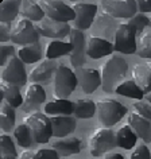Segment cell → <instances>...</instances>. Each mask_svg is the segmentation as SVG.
I'll list each match as a JSON object with an SVG mask.
<instances>
[{"mask_svg":"<svg viewBox=\"0 0 151 159\" xmlns=\"http://www.w3.org/2000/svg\"><path fill=\"white\" fill-rule=\"evenodd\" d=\"M127 62L126 59L117 55H112L107 59L101 66V86L107 93H112L120 85V81L127 74Z\"/></svg>","mask_w":151,"mask_h":159,"instance_id":"6da1fadb","label":"cell"},{"mask_svg":"<svg viewBox=\"0 0 151 159\" xmlns=\"http://www.w3.org/2000/svg\"><path fill=\"white\" fill-rule=\"evenodd\" d=\"M25 124L29 127L33 135L34 143H47L53 136L51 120L46 113L42 112H31L25 117Z\"/></svg>","mask_w":151,"mask_h":159,"instance_id":"7a4b0ae2","label":"cell"},{"mask_svg":"<svg viewBox=\"0 0 151 159\" xmlns=\"http://www.w3.org/2000/svg\"><path fill=\"white\" fill-rule=\"evenodd\" d=\"M96 111L97 116L103 124L107 128L115 125L123 119V116L127 113V108L121 102H119L112 98H101L96 102Z\"/></svg>","mask_w":151,"mask_h":159,"instance_id":"3957f363","label":"cell"},{"mask_svg":"<svg viewBox=\"0 0 151 159\" xmlns=\"http://www.w3.org/2000/svg\"><path fill=\"white\" fill-rule=\"evenodd\" d=\"M117 146L116 132L111 128H97L89 138V152L92 157H101Z\"/></svg>","mask_w":151,"mask_h":159,"instance_id":"277c9868","label":"cell"},{"mask_svg":"<svg viewBox=\"0 0 151 159\" xmlns=\"http://www.w3.org/2000/svg\"><path fill=\"white\" fill-rule=\"evenodd\" d=\"M77 75L63 63L58 65L54 74V94L57 98H66L77 86Z\"/></svg>","mask_w":151,"mask_h":159,"instance_id":"5b68a950","label":"cell"},{"mask_svg":"<svg viewBox=\"0 0 151 159\" xmlns=\"http://www.w3.org/2000/svg\"><path fill=\"white\" fill-rule=\"evenodd\" d=\"M136 31L132 26L127 23H120L115 33L113 38V50L123 54H135L138 50V45L135 41Z\"/></svg>","mask_w":151,"mask_h":159,"instance_id":"8992f818","label":"cell"},{"mask_svg":"<svg viewBox=\"0 0 151 159\" xmlns=\"http://www.w3.org/2000/svg\"><path fill=\"white\" fill-rule=\"evenodd\" d=\"M2 80L4 84L14 85L21 88L26 84L27 81V74L23 66V62L18 55H14L11 59L7 61V63L2 69Z\"/></svg>","mask_w":151,"mask_h":159,"instance_id":"52a82bcc","label":"cell"},{"mask_svg":"<svg viewBox=\"0 0 151 159\" xmlns=\"http://www.w3.org/2000/svg\"><path fill=\"white\" fill-rule=\"evenodd\" d=\"M39 39V33L30 20L25 18L18 19L16 25L12 27V33H11V41L16 45H33L37 43Z\"/></svg>","mask_w":151,"mask_h":159,"instance_id":"ba28073f","label":"cell"},{"mask_svg":"<svg viewBox=\"0 0 151 159\" xmlns=\"http://www.w3.org/2000/svg\"><path fill=\"white\" fill-rule=\"evenodd\" d=\"M101 7L105 14L112 18L130 19L138 14V3L136 0H104L101 2Z\"/></svg>","mask_w":151,"mask_h":159,"instance_id":"9c48e42d","label":"cell"},{"mask_svg":"<svg viewBox=\"0 0 151 159\" xmlns=\"http://www.w3.org/2000/svg\"><path fill=\"white\" fill-rule=\"evenodd\" d=\"M39 6L45 11V15L51 20L67 23V22H74L76 14L73 7L65 4L62 2H51V0H46V2H39Z\"/></svg>","mask_w":151,"mask_h":159,"instance_id":"30bf717a","label":"cell"},{"mask_svg":"<svg viewBox=\"0 0 151 159\" xmlns=\"http://www.w3.org/2000/svg\"><path fill=\"white\" fill-rule=\"evenodd\" d=\"M76 19H74V29L86 30L92 26L94 18L97 16V6L92 3H76L73 6Z\"/></svg>","mask_w":151,"mask_h":159,"instance_id":"8fae6325","label":"cell"},{"mask_svg":"<svg viewBox=\"0 0 151 159\" xmlns=\"http://www.w3.org/2000/svg\"><path fill=\"white\" fill-rule=\"evenodd\" d=\"M35 27H37V31L39 33V35L46 38H55V39L65 38L67 35H70V31H71L67 23L55 22L49 18H45L43 20L37 23Z\"/></svg>","mask_w":151,"mask_h":159,"instance_id":"7c38bea8","label":"cell"},{"mask_svg":"<svg viewBox=\"0 0 151 159\" xmlns=\"http://www.w3.org/2000/svg\"><path fill=\"white\" fill-rule=\"evenodd\" d=\"M70 45H71V53H70V63L74 67H81L85 63V37L82 31L73 29L70 31Z\"/></svg>","mask_w":151,"mask_h":159,"instance_id":"4fadbf2b","label":"cell"},{"mask_svg":"<svg viewBox=\"0 0 151 159\" xmlns=\"http://www.w3.org/2000/svg\"><path fill=\"white\" fill-rule=\"evenodd\" d=\"M58 65H55L53 59H43L41 63H38L33 70L30 71L29 78L31 84H46L51 78L54 77L55 70H57Z\"/></svg>","mask_w":151,"mask_h":159,"instance_id":"5bb4252c","label":"cell"},{"mask_svg":"<svg viewBox=\"0 0 151 159\" xmlns=\"http://www.w3.org/2000/svg\"><path fill=\"white\" fill-rule=\"evenodd\" d=\"M46 100V92L39 84H30L26 89L25 100H23L22 109L25 112H31L41 107Z\"/></svg>","mask_w":151,"mask_h":159,"instance_id":"9a60e30c","label":"cell"},{"mask_svg":"<svg viewBox=\"0 0 151 159\" xmlns=\"http://www.w3.org/2000/svg\"><path fill=\"white\" fill-rule=\"evenodd\" d=\"M113 51V43L107 41L105 38L92 35L86 42V55L92 59H100L105 55H111Z\"/></svg>","mask_w":151,"mask_h":159,"instance_id":"2e32d148","label":"cell"},{"mask_svg":"<svg viewBox=\"0 0 151 159\" xmlns=\"http://www.w3.org/2000/svg\"><path fill=\"white\" fill-rule=\"evenodd\" d=\"M134 81L139 88L143 90V93L151 92V61L138 62L132 69Z\"/></svg>","mask_w":151,"mask_h":159,"instance_id":"e0dca14e","label":"cell"},{"mask_svg":"<svg viewBox=\"0 0 151 159\" xmlns=\"http://www.w3.org/2000/svg\"><path fill=\"white\" fill-rule=\"evenodd\" d=\"M128 125L144 143L151 142V120L138 112H131L128 115Z\"/></svg>","mask_w":151,"mask_h":159,"instance_id":"ac0fdd59","label":"cell"},{"mask_svg":"<svg viewBox=\"0 0 151 159\" xmlns=\"http://www.w3.org/2000/svg\"><path fill=\"white\" fill-rule=\"evenodd\" d=\"M51 120V128H53V136L55 138H65L71 134L77 127L74 117L71 116H53Z\"/></svg>","mask_w":151,"mask_h":159,"instance_id":"d6986e66","label":"cell"},{"mask_svg":"<svg viewBox=\"0 0 151 159\" xmlns=\"http://www.w3.org/2000/svg\"><path fill=\"white\" fill-rule=\"evenodd\" d=\"M101 85V74L96 69H81L80 86L85 94H90Z\"/></svg>","mask_w":151,"mask_h":159,"instance_id":"ffe728a7","label":"cell"},{"mask_svg":"<svg viewBox=\"0 0 151 159\" xmlns=\"http://www.w3.org/2000/svg\"><path fill=\"white\" fill-rule=\"evenodd\" d=\"M51 148H54L62 157H69L81 151V140L78 138H62L53 142Z\"/></svg>","mask_w":151,"mask_h":159,"instance_id":"44dd1931","label":"cell"},{"mask_svg":"<svg viewBox=\"0 0 151 159\" xmlns=\"http://www.w3.org/2000/svg\"><path fill=\"white\" fill-rule=\"evenodd\" d=\"M45 113L53 116H70L73 113V102L66 98H57L45 105Z\"/></svg>","mask_w":151,"mask_h":159,"instance_id":"7402d4cb","label":"cell"},{"mask_svg":"<svg viewBox=\"0 0 151 159\" xmlns=\"http://www.w3.org/2000/svg\"><path fill=\"white\" fill-rule=\"evenodd\" d=\"M0 94H2L3 100H6L7 104L11 105L12 108H18V107L23 105L25 97H22L21 88H18V86L8 85L3 82L2 86H0Z\"/></svg>","mask_w":151,"mask_h":159,"instance_id":"603a6c76","label":"cell"},{"mask_svg":"<svg viewBox=\"0 0 151 159\" xmlns=\"http://www.w3.org/2000/svg\"><path fill=\"white\" fill-rule=\"evenodd\" d=\"M21 15L25 19L30 22H41L45 19V11L42 10V7L39 6L37 2H22L21 6Z\"/></svg>","mask_w":151,"mask_h":159,"instance_id":"cb8c5ba5","label":"cell"},{"mask_svg":"<svg viewBox=\"0 0 151 159\" xmlns=\"http://www.w3.org/2000/svg\"><path fill=\"white\" fill-rule=\"evenodd\" d=\"M18 57L23 63H35L42 59V46L41 43H33V45L22 46L18 51Z\"/></svg>","mask_w":151,"mask_h":159,"instance_id":"d4e9b609","label":"cell"},{"mask_svg":"<svg viewBox=\"0 0 151 159\" xmlns=\"http://www.w3.org/2000/svg\"><path fill=\"white\" fill-rule=\"evenodd\" d=\"M136 140H138V135L134 132V129L131 128L128 124L121 125L120 128L117 129L116 142H117L119 147H121V148H124V150H130L136 144Z\"/></svg>","mask_w":151,"mask_h":159,"instance_id":"484cf974","label":"cell"},{"mask_svg":"<svg viewBox=\"0 0 151 159\" xmlns=\"http://www.w3.org/2000/svg\"><path fill=\"white\" fill-rule=\"evenodd\" d=\"M22 3L18 0H6L0 3V22L2 23H11L18 14L21 12Z\"/></svg>","mask_w":151,"mask_h":159,"instance_id":"4316f807","label":"cell"},{"mask_svg":"<svg viewBox=\"0 0 151 159\" xmlns=\"http://www.w3.org/2000/svg\"><path fill=\"white\" fill-rule=\"evenodd\" d=\"M96 112V104L89 98H80L73 102V113L77 119H90Z\"/></svg>","mask_w":151,"mask_h":159,"instance_id":"83f0119b","label":"cell"},{"mask_svg":"<svg viewBox=\"0 0 151 159\" xmlns=\"http://www.w3.org/2000/svg\"><path fill=\"white\" fill-rule=\"evenodd\" d=\"M70 53H71L70 42L53 41L46 47V58L53 59V61L55 58H59V57H62V55H66V54H70Z\"/></svg>","mask_w":151,"mask_h":159,"instance_id":"f1b7e54d","label":"cell"},{"mask_svg":"<svg viewBox=\"0 0 151 159\" xmlns=\"http://www.w3.org/2000/svg\"><path fill=\"white\" fill-rule=\"evenodd\" d=\"M117 94H121V96L126 97H131V98H136L138 101H142V98L144 97V93L143 90L139 88V86L135 84V81L132 80H128V81H123L120 85L115 90Z\"/></svg>","mask_w":151,"mask_h":159,"instance_id":"f546056e","label":"cell"},{"mask_svg":"<svg viewBox=\"0 0 151 159\" xmlns=\"http://www.w3.org/2000/svg\"><path fill=\"white\" fill-rule=\"evenodd\" d=\"M14 136H15V139H16L18 144L21 146V147H25V148L30 147L31 143H34V139H33V135H31V131H30L29 127L25 124V123L15 127Z\"/></svg>","mask_w":151,"mask_h":159,"instance_id":"4dcf8cb0","label":"cell"},{"mask_svg":"<svg viewBox=\"0 0 151 159\" xmlns=\"http://www.w3.org/2000/svg\"><path fill=\"white\" fill-rule=\"evenodd\" d=\"M15 125V112L8 104H3L0 109V127L2 131H10Z\"/></svg>","mask_w":151,"mask_h":159,"instance_id":"1f68e13d","label":"cell"},{"mask_svg":"<svg viewBox=\"0 0 151 159\" xmlns=\"http://www.w3.org/2000/svg\"><path fill=\"white\" fill-rule=\"evenodd\" d=\"M136 54L142 58H150L151 59V34H146L140 38Z\"/></svg>","mask_w":151,"mask_h":159,"instance_id":"d6a6232c","label":"cell"},{"mask_svg":"<svg viewBox=\"0 0 151 159\" xmlns=\"http://www.w3.org/2000/svg\"><path fill=\"white\" fill-rule=\"evenodd\" d=\"M0 152L2 155H15L16 157V148H15L12 139L7 135H2L0 136Z\"/></svg>","mask_w":151,"mask_h":159,"instance_id":"836d02e7","label":"cell"},{"mask_svg":"<svg viewBox=\"0 0 151 159\" xmlns=\"http://www.w3.org/2000/svg\"><path fill=\"white\" fill-rule=\"evenodd\" d=\"M128 23L135 29L136 33H142L144 30V27L150 25V18H147L144 14H136L134 18H131Z\"/></svg>","mask_w":151,"mask_h":159,"instance_id":"e575fe53","label":"cell"},{"mask_svg":"<svg viewBox=\"0 0 151 159\" xmlns=\"http://www.w3.org/2000/svg\"><path fill=\"white\" fill-rule=\"evenodd\" d=\"M134 109L135 112H138L139 115H142V116H144L146 119H149L151 120V104L147 101H136L134 104Z\"/></svg>","mask_w":151,"mask_h":159,"instance_id":"d590c367","label":"cell"},{"mask_svg":"<svg viewBox=\"0 0 151 159\" xmlns=\"http://www.w3.org/2000/svg\"><path fill=\"white\" fill-rule=\"evenodd\" d=\"M35 159H59L58 152L54 148H39L34 151Z\"/></svg>","mask_w":151,"mask_h":159,"instance_id":"8d00e7d4","label":"cell"},{"mask_svg":"<svg viewBox=\"0 0 151 159\" xmlns=\"http://www.w3.org/2000/svg\"><path fill=\"white\" fill-rule=\"evenodd\" d=\"M14 46L12 45H2L0 46V63L4 66L7 61L14 57Z\"/></svg>","mask_w":151,"mask_h":159,"instance_id":"74e56055","label":"cell"},{"mask_svg":"<svg viewBox=\"0 0 151 159\" xmlns=\"http://www.w3.org/2000/svg\"><path fill=\"white\" fill-rule=\"evenodd\" d=\"M131 159H151V152L146 144H139L131 154Z\"/></svg>","mask_w":151,"mask_h":159,"instance_id":"f35d334b","label":"cell"},{"mask_svg":"<svg viewBox=\"0 0 151 159\" xmlns=\"http://www.w3.org/2000/svg\"><path fill=\"white\" fill-rule=\"evenodd\" d=\"M11 33H12L11 23H0V41H2V43L10 41Z\"/></svg>","mask_w":151,"mask_h":159,"instance_id":"ab89813d","label":"cell"},{"mask_svg":"<svg viewBox=\"0 0 151 159\" xmlns=\"http://www.w3.org/2000/svg\"><path fill=\"white\" fill-rule=\"evenodd\" d=\"M136 3L139 12H151V0H139Z\"/></svg>","mask_w":151,"mask_h":159,"instance_id":"60d3db41","label":"cell"},{"mask_svg":"<svg viewBox=\"0 0 151 159\" xmlns=\"http://www.w3.org/2000/svg\"><path fill=\"white\" fill-rule=\"evenodd\" d=\"M18 159H35V158H34V152L26 150V151H23V152H21V155H19Z\"/></svg>","mask_w":151,"mask_h":159,"instance_id":"b9f144b4","label":"cell"},{"mask_svg":"<svg viewBox=\"0 0 151 159\" xmlns=\"http://www.w3.org/2000/svg\"><path fill=\"white\" fill-rule=\"evenodd\" d=\"M104 159H124L121 154H117V152H112V154H107Z\"/></svg>","mask_w":151,"mask_h":159,"instance_id":"7bdbcfd3","label":"cell"},{"mask_svg":"<svg viewBox=\"0 0 151 159\" xmlns=\"http://www.w3.org/2000/svg\"><path fill=\"white\" fill-rule=\"evenodd\" d=\"M0 159H18L15 155H2V158Z\"/></svg>","mask_w":151,"mask_h":159,"instance_id":"ee69618b","label":"cell"},{"mask_svg":"<svg viewBox=\"0 0 151 159\" xmlns=\"http://www.w3.org/2000/svg\"><path fill=\"white\" fill-rule=\"evenodd\" d=\"M144 98H146V101H147V102H150V104H151V92H150V93H147L146 96H144Z\"/></svg>","mask_w":151,"mask_h":159,"instance_id":"f6af8a7d","label":"cell"},{"mask_svg":"<svg viewBox=\"0 0 151 159\" xmlns=\"http://www.w3.org/2000/svg\"><path fill=\"white\" fill-rule=\"evenodd\" d=\"M149 26H150V27H151V16H150V25H149Z\"/></svg>","mask_w":151,"mask_h":159,"instance_id":"bcb514c9","label":"cell"}]
</instances>
